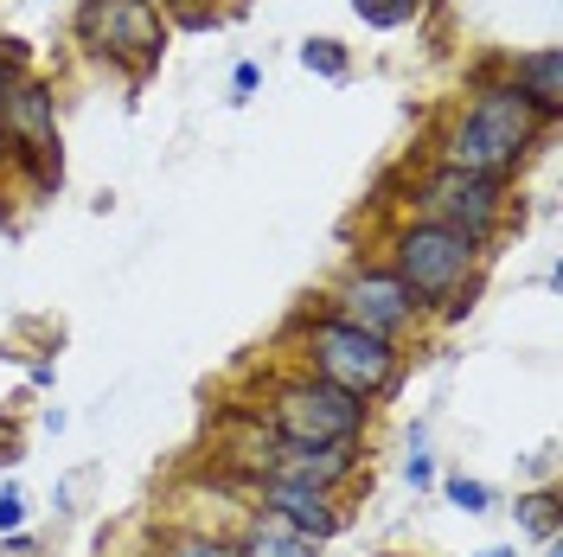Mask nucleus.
Masks as SVG:
<instances>
[{
	"mask_svg": "<svg viewBox=\"0 0 563 557\" xmlns=\"http://www.w3.org/2000/svg\"><path fill=\"white\" fill-rule=\"evenodd\" d=\"M308 359H314V379L340 384L346 397H378L390 379H397V347L365 334V327H346V320H314L308 327Z\"/></svg>",
	"mask_w": 563,
	"mask_h": 557,
	"instance_id": "nucleus-2",
	"label": "nucleus"
},
{
	"mask_svg": "<svg viewBox=\"0 0 563 557\" xmlns=\"http://www.w3.org/2000/svg\"><path fill=\"white\" fill-rule=\"evenodd\" d=\"M301 65L320 70V77H346V52H340L333 39H308V45H301Z\"/></svg>",
	"mask_w": 563,
	"mask_h": 557,
	"instance_id": "nucleus-15",
	"label": "nucleus"
},
{
	"mask_svg": "<svg viewBox=\"0 0 563 557\" xmlns=\"http://www.w3.org/2000/svg\"><path fill=\"white\" fill-rule=\"evenodd\" d=\"M404 474H410V488H429V481H435V468H429V455H410V461H404Z\"/></svg>",
	"mask_w": 563,
	"mask_h": 557,
	"instance_id": "nucleus-20",
	"label": "nucleus"
},
{
	"mask_svg": "<svg viewBox=\"0 0 563 557\" xmlns=\"http://www.w3.org/2000/svg\"><path fill=\"white\" fill-rule=\"evenodd\" d=\"M519 90H526V97L544 109L551 122H558V109H563V52H558V45L531 52L526 65H519Z\"/></svg>",
	"mask_w": 563,
	"mask_h": 557,
	"instance_id": "nucleus-11",
	"label": "nucleus"
},
{
	"mask_svg": "<svg viewBox=\"0 0 563 557\" xmlns=\"http://www.w3.org/2000/svg\"><path fill=\"white\" fill-rule=\"evenodd\" d=\"M269 423H276L282 443H295V449H327V443H358L365 404L327 379H288L276 391V404H269Z\"/></svg>",
	"mask_w": 563,
	"mask_h": 557,
	"instance_id": "nucleus-3",
	"label": "nucleus"
},
{
	"mask_svg": "<svg viewBox=\"0 0 563 557\" xmlns=\"http://www.w3.org/2000/svg\"><path fill=\"white\" fill-rule=\"evenodd\" d=\"M551 116L531 103L519 84H493L481 90L467 116L449 129V148H442V167H461V174H487V179H506L519 161L531 154V141Z\"/></svg>",
	"mask_w": 563,
	"mask_h": 557,
	"instance_id": "nucleus-1",
	"label": "nucleus"
},
{
	"mask_svg": "<svg viewBox=\"0 0 563 557\" xmlns=\"http://www.w3.org/2000/svg\"><path fill=\"white\" fill-rule=\"evenodd\" d=\"M352 468H358V443H327V449H295V443H282L276 449V468L282 481H301V488H340Z\"/></svg>",
	"mask_w": 563,
	"mask_h": 557,
	"instance_id": "nucleus-10",
	"label": "nucleus"
},
{
	"mask_svg": "<svg viewBox=\"0 0 563 557\" xmlns=\"http://www.w3.org/2000/svg\"><path fill=\"white\" fill-rule=\"evenodd\" d=\"M167 557H238L231 545H218V538H174Z\"/></svg>",
	"mask_w": 563,
	"mask_h": 557,
	"instance_id": "nucleus-17",
	"label": "nucleus"
},
{
	"mask_svg": "<svg viewBox=\"0 0 563 557\" xmlns=\"http://www.w3.org/2000/svg\"><path fill=\"white\" fill-rule=\"evenodd\" d=\"M474 256H481V244L474 238H461V231H449V225H404L397 231V244H390V276L404 282L417 302H435V295H455L461 276L474 270Z\"/></svg>",
	"mask_w": 563,
	"mask_h": 557,
	"instance_id": "nucleus-4",
	"label": "nucleus"
},
{
	"mask_svg": "<svg viewBox=\"0 0 563 557\" xmlns=\"http://www.w3.org/2000/svg\"><path fill=\"white\" fill-rule=\"evenodd\" d=\"M20 65H26V45H20V39H0V97L13 90V70Z\"/></svg>",
	"mask_w": 563,
	"mask_h": 557,
	"instance_id": "nucleus-18",
	"label": "nucleus"
},
{
	"mask_svg": "<svg viewBox=\"0 0 563 557\" xmlns=\"http://www.w3.org/2000/svg\"><path fill=\"white\" fill-rule=\"evenodd\" d=\"M238 557H314V545H308L301 532H288L282 520H263L244 538V551H238Z\"/></svg>",
	"mask_w": 563,
	"mask_h": 557,
	"instance_id": "nucleus-12",
	"label": "nucleus"
},
{
	"mask_svg": "<svg viewBox=\"0 0 563 557\" xmlns=\"http://www.w3.org/2000/svg\"><path fill=\"white\" fill-rule=\"evenodd\" d=\"M263 506H269L288 532H301V538H333V532H340V513H333L327 493L301 488V481H282V474L263 481Z\"/></svg>",
	"mask_w": 563,
	"mask_h": 557,
	"instance_id": "nucleus-9",
	"label": "nucleus"
},
{
	"mask_svg": "<svg viewBox=\"0 0 563 557\" xmlns=\"http://www.w3.org/2000/svg\"><path fill=\"white\" fill-rule=\"evenodd\" d=\"M417 308H422V302L390 276V270H358V276H346V288L333 295V320L365 327V334H378V340H390L397 327H410Z\"/></svg>",
	"mask_w": 563,
	"mask_h": 557,
	"instance_id": "nucleus-7",
	"label": "nucleus"
},
{
	"mask_svg": "<svg viewBox=\"0 0 563 557\" xmlns=\"http://www.w3.org/2000/svg\"><path fill=\"white\" fill-rule=\"evenodd\" d=\"M417 206L429 225H449L461 238H487L493 225H499V206H506V186L487 174H461V167H435V174L422 179Z\"/></svg>",
	"mask_w": 563,
	"mask_h": 557,
	"instance_id": "nucleus-6",
	"label": "nucleus"
},
{
	"mask_svg": "<svg viewBox=\"0 0 563 557\" xmlns=\"http://www.w3.org/2000/svg\"><path fill=\"white\" fill-rule=\"evenodd\" d=\"M449 500H455L461 513H487V488H481V481H467V474L449 481Z\"/></svg>",
	"mask_w": 563,
	"mask_h": 557,
	"instance_id": "nucleus-16",
	"label": "nucleus"
},
{
	"mask_svg": "<svg viewBox=\"0 0 563 557\" xmlns=\"http://www.w3.org/2000/svg\"><path fill=\"white\" fill-rule=\"evenodd\" d=\"M0 135L20 141V154L58 148V109H52V90H45V84H13V90L0 97Z\"/></svg>",
	"mask_w": 563,
	"mask_h": 557,
	"instance_id": "nucleus-8",
	"label": "nucleus"
},
{
	"mask_svg": "<svg viewBox=\"0 0 563 557\" xmlns=\"http://www.w3.org/2000/svg\"><path fill=\"white\" fill-rule=\"evenodd\" d=\"M390 557H397V551H390Z\"/></svg>",
	"mask_w": 563,
	"mask_h": 557,
	"instance_id": "nucleus-22",
	"label": "nucleus"
},
{
	"mask_svg": "<svg viewBox=\"0 0 563 557\" xmlns=\"http://www.w3.org/2000/svg\"><path fill=\"white\" fill-rule=\"evenodd\" d=\"M352 7H358L365 26H404L417 13V0H352Z\"/></svg>",
	"mask_w": 563,
	"mask_h": 557,
	"instance_id": "nucleus-14",
	"label": "nucleus"
},
{
	"mask_svg": "<svg viewBox=\"0 0 563 557\" xmlns=\"http://www.w3.org/2000/svg\"><path fill=\"white\" fill-rule=\"evenodd\" d=\"M0 161H7V135H0Z\"/></svg>",
	"mask_w": 563,
	"mask_h": 557,
	"instance_id": "nucleus-21",
	"label": "nucleus"
},
{
	"mask_svg": "<svg viewBox=\"0 0 563 557\" xmlns=\"http://www.w3.org/2000/svg\"><path fill=\"white\" fill-rule=\"evenodd\" d=\"M77 39L103 58L154 65L167 45V20L154 13V0H84L77 7Z\"/></svg>",
	"mask_w": 563,
	"mask_h": 557,
	"instance_id": "nucleus-5",
	"label": "nucleus"
},
{
	"mask_svg": "<svg viewBox=\"0 0 563 557\" xmlns=\"http://www.w3.org/2000/svg\"><path fill=\"white\" fill-rule=\"evenodd\" d=\"M26 525V500H20V488H0V532H20Z\"/></svg>",
	"mask_w": 563,
	"mask_h": 557,
	"instance_id": "nucleus-19",
	"label": "nucleus"
},
{
	"mask_svg": "<svg viewBox=\"0 0 563 557\" xmlns=\"http://www.w3.org/2000/svg\"><path fill=\"white\" fill-rule=\"evenodd\" d=\"M519 525L538 532V538H558V493H531V500H519Z\"/></svg>",
	"mask_w": 563,
	"mask_h": 557,
	"instance_id": "nucleus-13",
	"label": "nucleus"
}]
</instances>
